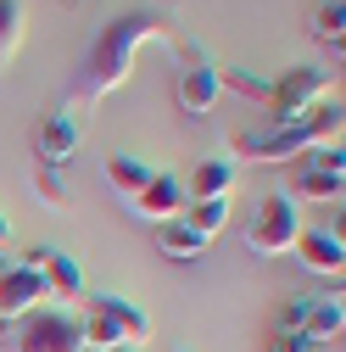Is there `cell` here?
Here are the masks:
<instances>
[{"label":"cell","mask_w":346,"mask_h":352,"mask_svg":"<svg viewBox=\"0 0 346 352\" xmlns=\"http://www.w3.org/2000/svg\"><path fill=\"white\" fill-rule=\"evenodd\" d=\"M341 101H319L308 107L301 118L290 123H268V129H246V135H235V151L240 157H257V162H285V157H308L319 146H341Z\"/></svg>","instance_id":"1"},{"label":"cell","mask_w":346,"mask_h":352,"mask_svg":"<svg viewBox=\"0 0 346 352\" xmlns=\"http://www.w3.org/2000/svg\"><path fill=\"white\" fill-rule=\"evenodd\" d=\"M341 330H346V314H341V296H319L313 302V314H308V346H330V341H341Z\"/></svg>","instance_id":"13"},{"label":"cell","mask_w":346,"mask_h":352,"mask_svg":"<svg viewBox=\"0 0 346 352\" xmlns=\"http://www.w3.org/2000/svg\"><path fill=\"white\" fill-rule=\"evenodd\" d=\"M45 274L39 269H23V263H6L0 269V324H17L28 319L34 307H45Z\"/></svg>","instance_id":"8"},{"label":"cell","mask_w":346,"mask_h":352,"mask_svg":"<svg viewBox=\"0 0 346 352\" xmlns=\"http://www.w3.org/2000/svg\"><path fill=\"white\" fill-rule=\"evenodd\" d=\"M39 274H45V291H51V296H78V291H84V269H78L67 252H51V263H45Z\"/></svg>","instance_id":"16"},{"label":"cell","mask_w":346,"mask_h":352,"mask_svg":"<svg viewBox=\"0 0 346 352\" xmlns=\"http://www.w3.org/2000/svg\"><path fill=\"white\" fill-rule=\"evenodd\" d=\"M39 196H45L51 207H62V201H67V190H62V179H56V168H39Z\"/></svg>","instance_id":"22"},{"label":"cell","mask_w":346,"mask_h":352,"mask_svg":"<svg viewBox=\"0 0 346 352\" xmlns=\"http://www.w3.org/2000/svg\"><path fill=\"white\" fill-rule=\"evenodd\" d=\"M319 101H330V73H324V67H285V73L268 84V112H274V123H290V118H301V112L319 107Z\"/></svg>","instance_id":"5"},{"label":"cell","mask_w":346,"mask_h":352,"mask_svg":"<svg viewBox=\"0 0 346 352\" xmlns=\"http://www.w3.org/2000/svg\"><path fill=\"white\" fill-rule=\"evenodd\" d=\"M157 246H162V257H173V263H190V257H201L212 241H207V235H196L185 218H173V224H162V230H157Z\"/></svg>","instance_id":"14"},{"label":"cell","mask_w":346,"mask_h":352,"mask_svg":"<svg viewBox=\"0 0 346 352\" xmlns=\"http://www.w3.org/2000/svg\"><path fill=\"white\" fill-rule=\"evenodd\" d=\"M218 73H224V67L212 62V56L190 51V56H185V67H179V84H173V96H179V112L201 118V112H212V107H218V96H224Z\"/></svg>","instance_id":"7"},{"label":"cell","mask_w":346,"mask_h":352,"mask_svg":"<svg viewBox=\"0 0 346 352\" xmlns=\"http://www.w3.org/2000/svg\"><path fill=\"white\" fill-rule=\"evenodd\" d=\"M185 207H190V196H185V179H179V173H151V185L135 196V212L151 218L157 230L173 224V218H185Z\"/></svg>","instance_id":"9"},{"label":"cell","mask_w":346,"mask_h":352,"mask_svg":"<svg viewBox=\"0 0 346 352\" xmlns=\"http://www.w3.org/2000/svg\"><path fill=\"white\" fill-rule=\"evenodd\" d=\"M290 252H296L301 263H308L313 274H330V280H341V269H346V246H341V230H301Z\"/></svg>","instance_id":"10"},{"label":"cell","mask_w":346,"mask_h":352,"mask_svg":"<svg viewBox=\"0 0 346 352\" xmlns=\"http://www.w3.org/2000/svg\"><path fill=\"white\" fill-rule=\"evenodd\" d=\"M268 352H313V346H308V336H290V330H274V336H268Z\"/></svg>","instance_id":"23"},{"label":"cell","mask_w":346,"mask_h":352,"mask_svg":"<svg viewBox=\"0 0 346 352\" xmlns=\"http://www.w3.org/2000/svg\"><path fill=\"white\" fill-rule=\"evenodd\" d=\"M313 34L324 39V45H346V0H324V6L313 12Z\"/></svg>","instance_id":"17"},{"label":"cell","mask_w":346,"mask_h":352,"mask_svg":"<svg viewBox=\"0 0 346 352\" xmlns=\"http://www.w3.org/2000/svg\"><path fill=\"white\" fill-rule=\"evenodd\" d=\"M301 230H308V224H301V207H296L285 190H274V196L257 201L251 224H246V246H251L257 257H285Z\"/></svg>","instance_id":"4"},{"label":"cell","mask_w":346,"mask_h":352,"mask_svg":"<svg viewBox=\"0 0 346 352\" xmlns=\"http://www.w3.org/2000/svg\"><path fill=\"white\" fill-rule=\"evenodd\" d=\"M12 352H78V319L56 314V307H34L28 319H17Z\"/></svg>","instance_id":"6"},{"label":"cell","mask_w":346,"mask_h":352,"mask_svg":"<svg viewBox=\"0 0 346 352\" xmlns=\"http://www.w3.org/2000/svg\"><path fill=\"white\" fill-rule=\"evenodd\" d=\"M56 246H23V269H45Z\"/></svg>","instance_id":"24"},{"label":"cell","mask_w":346,"mask_h":352,"mask_svg":"<svg viewBox=\"0 0 346 352\" xmlns=\"http://www.w3.org/2000/svg\"><path fill=\"white\" fill-rule=\"evenodd\" d=\"M296 190H301V196H319V201H341V190H346V173L301 168V173H296Z\"/></svg>","instance_id":"18"},{"label":"cell","mask_w":346,"mask_h":352,"mask_svg":"<svg viewBox=\"0 0 346 352\" xmlns=\"http://www.w3.org/2000/svg\"><path fill=\"white\" fill-rule=\"evenodd\" d=\"M313 302H319V296H296V302H285V314H279V324H274V330H290V336H301V330H308Z\"/></svg>","instance_id":"21"},{"label":"cell","mask_w":346,"mask_h":352,"mask_svg":"<svg viewBox=\"0 0 346 352\" xmlns=\"http://www.w3.org/2000/svg\"><path fill=\"white\" fill-rule=\"evenodd\" d=\"M106 179H112V190H123L128 201H135L151 185V162H140V157H106Z\"/></svg>","instance_id":"15"},{"label":"cell","mask_w":346,"mask_h":352,"mask_svg":"<svg viewBox=\"0 0 346 352\" xmlns=\"http://www.w3.org/2000/svg\"><path fill=\"white\" fill-rule=\"evenodd\" d=\"M6 246H12V218L0 212V252H6Z\"/></svg>","instance_id":"25"},{"label":"cell","mask_w":346,"mask_h":352,"mask_svg":"<svg viewBox=\"0 0 346 352\" xmlns=\"http://www.w3.org/2000/svg\"><path fill=\"white\" fill-rule=\"evenodd\" d=\"M235 185H240V168L229 157H201L196 173H190V185H185V196L190 201H229Z\"/></svg>","instance_id":"11"},{"label":"cell","mask_w":346,"mask_h":352,"mask_svg":"<svg viewBox=\"0 0 346 352\" xmlns=\"http://www.w3.org/2000/svg\"><path fill=\"white\" fill-rule=\"evenodd\" d=\"M151 341V319L123 296H95L78 319V352H135Z\"/></svg>","instance_id":"3"},{"label":"cell","mask_w":346,"mask_h":352,"mask_svg":"<svg viewBox=\"0 0 346 352\" xmlns=\"http://www.w3.org/2000/svg\"><path fill=\"white\" fill-rule=\"evenodd\" d=\"M185 224H190L196 235L212 241V235L229 224V201H190V207H185Z\"/></svg>","instance_id":"19"},{"label":"cell","mask_w":346,"mask_h":352,"mask_svg":"<svg viewBox=\"0 0 346 352\" xmlns=\"http://www.w3.org/2000/svg\"><path fill=\"white\" fill-rule=\"evenodd\" d=\"M78 146V118L73 112H51L45 123H39V162L45 168H62Z\"/></svg>","instance_id":"12"},{"label":"cell","mask_w":346,"mask_h":352,"mask_svg":"<svg viewBox=\"0 0 346 352\" xmlns=\"http://www.w3.org/2000/svg\"><path fill=\"white\" fill-rule=\"evenodd\" d=\"M162 34H168V28H162V17H157V12H128V17L106 23V28H101V39H95V51H90L84 90H90L95 101H101V96H112V90H123L128 73H135V62H140V51L151 45V39H162Z\"/></svg>","instance_id":"2"},{"label":"cell","mask_w":346,"mask_h":352,"mask_svg":"<svg viewBox=\"0 0 346 352\" xmlns=\"http://www.w3.org/2000/svg\"><path fill=\"white\" fill-rule=\"evenodd\" d=\"M23 45V0H0V67Z\"/></svg>","instance_id":"20"}]
</instances>
